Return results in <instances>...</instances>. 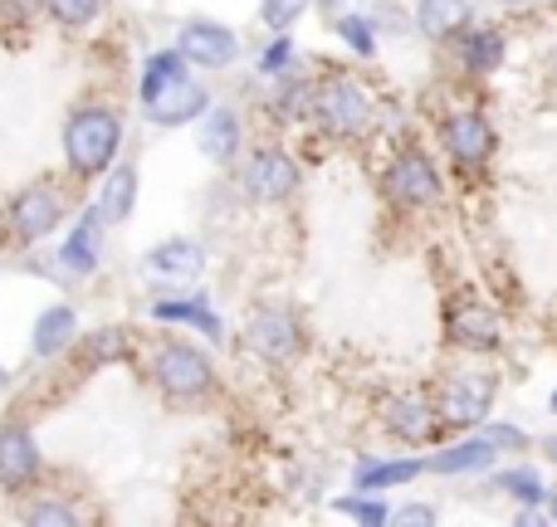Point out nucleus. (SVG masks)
Segmentation results:
<instances>
[{"label": "nucleus", "instance_id": "obj_1", "mask_svg": "<svg viewBox=\"0 0 557 527\" xmlns=\"http://www.w3.org/2000/svg\"><path fill=\"white\" fill-rule=\"evenodd\" d=\"M386 123V103L362 74L347 64H323L313 74V103L308 127L333 147H367Z\"/></svg>", "mask_w": 557, "mask_h": 527}, {"label": "nucleus", "instance_id": "obj_2", "mask_svg": "<svg viewBox=\"0 0 557 527\" xmlns=\"http://www.w3.org/2000/svg\"><path fill=\"white\" fill-rule=\"evenodd\" d=\"M376 191H382L386 211L396 221H425V215L450 205V181L441 172V156L425 142H416V137H401L386 152L382 172H376Z\"/></svg>", "mask_w": 557, "mask_h": 527}, {"label": "nucleus", "instance_id": "obj_3", "mask_svg": "<svg viewBox=\"0 0 557 527\" xmlns=\"http://www.w3.org/2000/svg\"><path fill=\"white\" fill-rule=\"evenodd\" d=\"M499 391H504V372L494 366V356H460L431 381L435 411H441V425L450 435L480 430L494 415V405H499Z\"/></svg>", "mask_w": 557, "mask_h": 527}, {"label": "nucleus", "instance_id": "obj_4", "mask_svg": "<svg viewBox=\"0 0 557 527\" xmlns=\"http://www.w3.org/2000/svg\"><path fill=\"white\" fill-rule=\"evenodd\" d=\"M435 152L450 162L460 181H474L499 156V123L480 103H450L435 113Z\"/></svg>", "mask_w": 557, "mask_h": 527}, {"label": "nucleus", "instance_id": "obj_5", "mask_svg": "<svg viewBox=\"0 0 557 527\" xmlns=\"http://www.w3.org/2000/svg\"><path fill=\"white\" fill-rule=\"evenodd\" d=\"M441 342L455 356H504L509 332H504V313L484 288H455L441 303Z\"/></svg>", "mask_w": 557, "mask_h": 527}, {"label": "nucleus", "instance_id": "obj_6", "mask_svg": "<svg viewBox=\"0 0 557 527\" xmlns=\"http://www.w3.org/2000/svg\"><path fill=\"white\" fill-rule=\"evenodd\" d=\"M240 342H245V352H250L255 362L284 372V366L304 362V352H308V323H304V313H298L288 298H260V303L245 313Z\"/></svg>", "mask_w": 557, "mask_h": 527}, {"label": "nucleus", "instance_id": "obj_7", "mask_svg": "<svg viewBox=\"0 0 557 527\" xmlns=\"http://www.w3.org/2000/svg\"><path fill=\"white\" fill-rule=\"evenodd\" d=\"M123 152V113L113 103H84L64 117V162L74 176L94 181Z\"/></svg>", "mask_w": 557, "mask_h": 527}, {"label": "nucleus", "instance_id": "obj_8", "mask_svg": "<svg viewBox=\"0 0 557 527\" xmlns=\"http://www.w3.org/2000/svg\"><path fill=\"white\" fill-rule=\"evenodd\" d=\"M147 381H152L172 405H201L215 396L221 376H215V362L196 342L162 337V342L152 347V356H147Z\"/></svg>", "mask_w": 557, "mask_h": 527}, {"label": "nucleus", "instance_id": "obj_9", "mask_svg": "<svg viewBox=\"0 0 557 527\" xmlns=\"http://www.w3.org/2000/svg\"><path fill=\"white\" fill-rule=\"evenodd\" d=\"M235 186L250 205H288L298 191H304V162L288 152L284 142H260L250 152H240V172H235Z\"/></svg>", "mask_w": 557, "mask_h": 527}, {"label": "nucleus", "instance_id": "obj_10", "mask_svg": "<svg viewBox=\"0 0 557 527\" xmlns=\"http://www.w3.org/2000/svg\"><path fill=\"white\" fill-rule=\"evenodd\" d=\"M376 430L392 444H401V450H431V444H441L445 425H441V411H435L431 386H392L376 401Z\"/></svg>", "mask_w": 557, "mask_h": 527}, {"label": "nucleus", "instance_id": "obj_11", "mask_svg": "<svg viewBox=\"0 0 557 527\" xmlns=\"http://www.w3.org/2000/svg\"><path fill=\"white\" fill-rule=\"evenodd\" d=\"M445 49L455 54L460 78H470V84H490L494 74H504V68H509L513 39H509V25H504V20H480V15H474Z\"/></svg>", "mask_w": 557, "mask_h": 527}, {"label": "nucleus", "instance_id": "obj_12", "mask_svg": "<svg viewBox=\"0 0 557 527\" xmlns=\"http://www.w3.org/2000/svg\"><path fill=\"white\" fill-rule=\"evenodd\" d=\"M176 49L186 54L191 68L221 74V68H235V59H240V35H235L231 25H221V20L191 15V20H182V29H176Z\"/></svg>", "mask_w": 557, "mask_h": 527}, {"label": "nucleus", "instance_id": "obj_13", "mask_svg": "<svg viewBox=\"0 0 557 527\" xmlns=\"http://www.w3.org/2000/svg\"><path fill=\"white\" fill-rule=\"evenodd\" d=\"M59 221H64V196H59L49 181H35V186H25V191L10 196L5 225H10L15 240H25V244L45 240V235L59 230Z\"/></svg>", "mask_w": 557, "mask_h": 527}, {"label": "nucleus", "instance_id": "obj_14", "mask_svg": "<svg viewBox=\"0 0 557 527\" xmlns=\"http://www.w3.org/2000/svg\"><path fill=\"white\" fill-rule=\"evenodd\" d=\"M206 264H211V254H206V244L191 240V235H172V240L152 244V250L143 254V274L166 288L196 284V278L206 274Z\"/></svg>", "mask_w": 557, "mask_h": 527}, {"label": "nucleus", "instance_id": "obj_15", "mask_svg": "<svg viewBox=\"0 0 557 527\" xmlns=\"http://www.w3.org/2000/svg\"><path fill=\"white\" fill-rule=\"evenodd\" d=\"M499 460L504 454L480 430H465L425 454V474H435V479H474V474H490Z\"/></svg>", "mask_w": 557, "mask_h": 527}, {"label": "nucleus", "instance_id": "obj_16", "mask_svg": "<svg viewBox=\"0 0 557 527\" xmlns=\"http://www.w3.org/2000/svg\"><path fill=\"white\" fill-rule=\"evenodd\" d=\"M211 103H215L211 88H206L201 78L182 74L176 84H166L162 93L147 98L143 113H147V123H152V127H186V123H201V113Z\"/></svg>", "mask_w": 557, "mask_h": 527}, {"label": "nucleus", "instance_id": "obj_17", "mask_svg": "<svg viewBox=\"0 0 557 527\" xmlns=\"http://www.w3.org/2000/svg\"><path fill=\"white\" fill-rule=\"evenodd\" d=\"M39 474H45L39 440L25 430V425H0V489H5V493H25Z\"/></svg>", "mask_w": 557, "mask_h": 527}, {"label": "nucleus", "instance_id": "obj_18", "mask_svg": "<svg viewBox=\"0 0 557 527\" xmlns=\"http://www.w3.org/2000/svg\"><path fill=\"white\" fill-rule=\"evenodd\" d=\"M196 147H201L206 162L215 166H231L240 162L245 152V117L235 103H211L201 113V133H196Z\"/></svg>", "mask_w": 557, "mask_h": 527}, {"label": "nucleus", "instance_id": "obj_19", "mask_svg": "<svg viewBox=\"0 0 557 527\" xmlns=\"http://www.w3.org/2000/svg\"><path fill=\"white\" fill-rule=\"evenodd\" d=\"M147 313H152L157 323H166V327H191V332H201L206 342H225V323H221V313H215V303L206 293L152 298V303H147Z\"/></svg>", "mask_w": 557, "mask_h": 527}, {"label": "nucleus", "instance_id": "obj_20", "mask_svg": "<svg viewBox=\"0 0 557 527\" xmlns=\"http://www.w3.org/2000/svg\"><path fill=\"white\" fill-rule=\"evenodd\" d=\"M103 230H108V221H103V211H98V205H88V211L74 221L69 240L59 244V264H64L69 278L98 274V264H103Z\"/></svg>", "mask_w": 557, "mask_h": 527}, {"label": "nucleus", "instance_id": "obj_21", "mask_svg": "<svg viewBox=\"0 0 557 527\" xmlns=\"http://www.w3.org/2000/svg\"><path fill=\"white\" fill-rule=\"evenodd\" d=\"M425 479V454H396V460H382V454H362L352 464V489H367V493H392V489H406V484Z\"/></svg>", "mask_w": 557, "mask_h": 527}, {"label": "nucleus", "instance_id": "obj_22", "mask_svg": "<svg viewBox=\"0 0 557 527\" xmlns=\"http://www.w3.org/2000/svg\"><path fill=\"white\" fill-rule=\"evenodd\" d=\"M270 93H264V117L274 127H304L308 123V103H313V74L304 68H288L278 78H264Z\"/></svg>", "mask_w": 557, "mask_h": 527}, {"label": "nucleus", "instance_id": "obj_23", "mask_svg": "<svg viewBox=\"0 0 557 527\" xmlns=\"http://www.w3.org/2000/svg\"><path fill=\"white\" fill-rule=\"evenodd\" d=\"M474 20V0H411V25L425 45H450Z\"/></svg>", "mask_w": 557, "mask_h": 527}, {"label": "nucleus", "instance_id": "obj_24", "mask_svg": "<svg viewBox=\"0 0 557 527\" xmlns=\"http://www.w3.org/2000/svg\"><path fill=\"white\" fill-rule=\"evenodd\" d=\"M490 489L499 493V499H509L513 509H543V503H548V493H553L548 489V474H543L539 464H529L523 454L513 464H504V469L494 464V469H490Z\"/></svg>", "mask_w": 557, "mask_h": 527}, {"label": "nucleus", "instance_id": "obj_25", "mask_svg": "<svg viewBox=\"0 0 557 527\" xmlns=\"http://www.w3.org/2000/svg\"><path fill=\"white\" fill-rule=\"evenodd\" d=\"M78 342V313L74 303H49L45 313L35 317V332H29V356L49 362V356L69 352Z\"/></svg>", "mask_w": 557, "mask_h": 527}, {"label": "nucleus", "instance_id": "obj_26", "mask_svg": "<svg viewBox=\"0 0 557 527\" xmlns=\"http://www.w3.org/2000/svg\"><path fill=\"white\" fill-rule=\"evenodd\" d=\"M333 35L362 64H372L382 54V15L376 10H333Z\"/></svg>", "mask_w": 557, "mask_h": 527}, {"label": "nucleus", "instance_id": "obj_27", "mask_svg": "<svg viewBox=\"0 0 557 527\" xmlns=\"http://www.w3.org/2000/svg\"><path fill=\"white\" fill-rule=\"evenodd\" d=\"M137 205V166H108L103 172V191H98V211L108 225H123Z\"/></svg>", "mask_w": 557, "mask_h": 527}, {"label": "nucleus", "instance_id": "obj_28", "mask_svg": "<svg viewBox=\"0 0 557 527\" xmlns=\"http://www.w3.org/2000/svg\"><path fill=\"white\" fill-rule=\"evenodd\" d=\"M182 74H191V64H186V54L182 49H152V54H147V64H143V78H137V98H152V93H162L166 84H176V78Z\"/></svg>", "mask_w": 557, "mask_h": 527}, {"label": "nucleus", "instance_id": "obj_29", "mask_svg": "<svg viewBox=\"0 0 557 527\" xmlns=\"http://www.w3.org/2000/svg\"><path fill=\"white\" fill-rule=\"evenodd\" d=\"M78 352H84V366L123 362V356H133V332L127 327H98V332H88L78 342Z\"/></svg>", "mask_w": 557, "mask_h": 527}, {"label": "nucleus", "instance_id": "obj_30", "mask_svg": "<svg viewBox=\"0 0 557 527\" xmlns=\"http://www.w3.org/2000/svg\"><path fill=\"white\" fill-rule=\"evenodd\" d=\"M327 503H333V513H343V518H352V523H367V527L392 523V503H386L382 493L352 489V493H337V499H327Z\"/></svg>", "mask_w": 557, "mask_h": 527}, {"label": "nucleus", "instance_id": "obj_31", "mask_svg": "<svg viewBox=\"0 0 557 527\" xmlns=\"http://www.w3.org/2000/svg\"><path fill=\"white\" fill-rule=\"evenodd\" d=\"M288 68H298L294 35H270V39H264V49H260V59H255V74H260V78H278V74H288Z\"/></svg>", "mask_w": 557, "mask_h": 527}, {"label": "nucleus", "instance_id": "obj_32", "mask_svg": "<svg viewBox=\"0 0 557 527\" xmlns=\"http://www.w3.org/2000/svg\"><path fill=\"white\" fill-rule=\"evenodd\" d=\"M480 435L504 454V460H519V454L533 450V435L523 430V425H513V421H484Z\"/></svg>", "mask_w": 557, "mask_h": 527}, {"label": "nucleus", "instance_id": "obj_33", "mask_svg": "<svg viewBox=\"0 0 557 527\" xmlns=\"http://www.w3.org/2000/svg\"><path fill=\"white\" fill-rule=\"evenodd\" d=\"M318 0H260V20L270 35H294V25L313 10Z\"/></svg>", "mask_w": 557, "mask_h": 527}, {"label": "nucleus", "instance_id": "obj_34", "mask_svg": "<svg viewBox=\"0 0 557 527\" xmlns=\"http://www.w3.org/2000/svg\"><path fill=\"white\" fill-rule=\"evenodd\" d=\"M20 518L29 527H74V523H84V513H78L69 499H35Z\"/></svg>", "mask_w": 557, "mask_h": 527}, {"label": "nucleus", "instance_id": "obj_35", "mask_svg": "<svg viewBox=\"0 0 557 527\" xmlns=\"http://www.w3.org/2000/svg\"><path fill=\"white\" fill-rule=\"evenodd\" d=\"M45 10H49V20H54V25L84 29V25H94V20L103 15V0H45Z\"/></svg>", "mask_w": 557, "mask_h": 527}, {"label": "nucleus", "instance_id": "obj_36", "mask_svg": "<svg viewBox=\"0 0 557 527\" xmlns=\"http://www.w3.org/2000/svg\"><path fill=\"white\" fill-rule=\"evenodd\" d=\"M445 513L435 509V503H396L392 509V523L396 527H435Z\"/></svg>", "mask_w": 557, "mask_h": 527}, {"label": "nucleus", "instance_id": "obj_37", "mask_svg": "<svg viewBox=\"0 0 557 527\" xmlns=\"http://www.w3.org/2000/svg\"><path fill=\"white\" fill-rule=\"evenodd\" d=\"M539 78H543V88L557 98V10H553V29L543 35V49H539Z\"/></svg>", "mask_w": 557, "mask_h": 527}, {"label": "nucleus", "instance_id": "obj_38", "mask_svg": "<svg viewBox=\"0 0 557 527\" xmlns=\"http://www.w3.org/2000/svg\"><path fill=\"white\" fill-rule=\"evenodd\" d=\"M490 5H499V10H533L539 0H490Z\"/></svg>", "mask_w": 557, "mask_h": 527}, {"label": "nucleus", "instance_id": "obj_39", "mask_svg": "<svg viewBox=\"0 0 557 527\" xmlns=\"http://www.w3.org/2000/svg\"><path fill=\"white\" fill-rule=\"evenodd\" d=\"M543 460H548L553 469H557V435H548V440H543Z\"/></svg>", "mask_w": 557, "mask_h": 527}, {"label": "nucleus", "instance_id": "obj_40", "mask_svg": "<svg viewBox=\"0 0 557 527\" xmlns=\"http://www.w3.org/2000/svg\"><path fill=\"white\" fill-rule=\"evenodd\" d=\"M543 513H548V523H557V489L548 493V503H543Z\"/></svg>", "mask_w": 557, "mask_h": 527}, {"label": "nucleus", "instance_id": "obj_41", "mask_svg": "<svg viewBox=\"0 0 557 527\" xmlns=\"http://www.w3.org/2000/svg\"><path fill=\"white\" fill-rule=\"evenodd\" d=\"M548 415H557V386H553V396H548Z\"/></svg>", "mask_w": 557, "mask_h": 527}, {"label": "nucleus", "instance_id": "obj_42", "mask_svg": "<svg viewBox=\"0 0 557 527\" xmlns=\"http://www.w3.org/2000/svg\"><path fill=\"white\" fill-rule=\"evenodd\" d=\"M0 386H10V372H5V366H0Z\"/></svg>", "mask_w": 557, "mask_h": 527}]
</instances>
